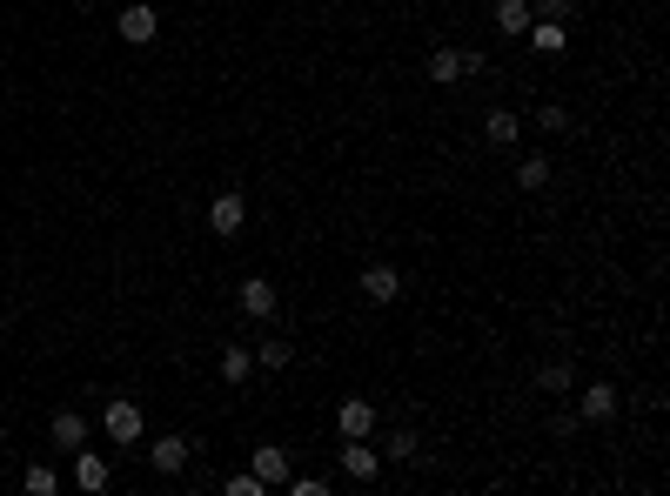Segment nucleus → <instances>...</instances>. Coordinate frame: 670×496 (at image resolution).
I'll return each mask as SVG.
<instances>
[{
	"instance_id": "10",
	"label": "nucleus",
	"mask_w": 670,
	"mask_h": 496,
	"mask_svg": "<svg viewBox=\"0 0 670 496\" xmlns=\"http://www.w3.org/2000/svg\"><path fill=\"white\" fill-rule=\"evenodd\" d=\"M47 436H54V450H81V443H88V423H81L74 409H61V416L47 423Z\"/></svg>"
},
{
	"instance_id": "8",
	"label": "nucleus",
	"mask_w": 670,
	"mask_h": 496,
	"mask_svg": "<svg viewBox=\"0 0 670 496\" xmlns=\"http://www.w3.org/2000/svg\"><path fill=\"white\" fill-rule=\"evenodd\" d=\"M148 463H155L161 476H175L181 463H188V436H155V443H148Z\"/></svg>"
},
{
	"instance_id": "25",
	"label": "nucleus",
	"mask_w": 670,
	"mask_h": 496,
	"mask_svg": "<svg viewBox=\"0 0 670 496\" xmlns=\"http://www.w3.org/2000/svg\"><path fill=\"white\" fill-rule=\"evenodd\" d=\"M570 7H577V0H536V14H543V21H570Z\"/></svg>"
},
{
	"instance_id": "5",
	"label": "nucleus",
	"mask_w": 670,
	"mask_h": 496,
	"mask_svg": "<svg viewBox=\"0 0 670 496\" xmlns=\"http://www.w3.org/2000/svg\"><path fill=\"white\" fill-rule=\"evenodd\" d=\"M362 295H369V302H396V295H402V275L389 269V262H369V269H362Z\"/></svg>"
},
{
	"instance_id": "22",
	"label": "nucleus",
	"mask_w": 670,
	"mask_h": 496,
	"mask_svg": "<svg viewBox=\"0 0 670 496\" xmlns=\"http://www.w3.org/2000/svg\"><path fill=\"white\" fill-rule=\"evenodd\" d=\"M536 383H543V389H570V383H577V376H570L563 362H550V369H536Z\"/></svg>"
},
{
	"instance_id": "17",
	"label": "nucleus",
	"mask_w": 670,
	"mask_h": 496,
	"mask_svg": "<svg viewBox=\"0 0 670 496\" xmlns=\"http://www.w3.org/2000/svg\"><path fill=\"white\" fill-rule=\"evenodd\" d=\"M248 369H255V356H248L242 342H235V349H222V376H228V383H248Z\"/></svg>"
},
{
	"instance_id": "3",
	"label": "nucleus",
	"mask_w": 670,
	"mask_h": 496,
	"mask_svg": "<svg viewBox=\"0 0 670 496\" xmlns=\"http://www.w3.org/2000/svg\"><path fill=\"white\" fill-rule=\"evenodd\" d=\"M121 41H134V47H148L161 34V21H155V7H148V0H134V7H121Z\"/></svg>"
},
{
	"instance_id": "20",
	"label": "nucleus",
	"mask_w": 670,
	"mask_h": 496,
	"mask_svg": "<svg viewBox=\"0 0 670 496\" xmlns=\"http://www.w3.org/2000/svg\"><path fill=\"white\" fill-rule=\"evenodd\" d=\"M530 41L543 47V54H557V47H563V27L557 21H530Z\"/></svg>"
},
{
	"instance_id": "2",
	"label": "nucleus",
	"mask_w": 670,
	"mask_h": 496,
	"mask_svg": "<svg viewBox=\"0 0 670 496\" xmlns=\"http://www.w3.org/2000/svg\"><path fill=\"white\" fill-rule=\"evenodd\" d=\"M376 470H382V450H369V436H342V476L369 483Z\"/></svg>"
},
{
	"instance_id": "9",
	"label": "nucleus",
	"mask_w": 670,
	"mask_h": 496,
	"mask_svg": "<svg viewBox=\"0 0 670 496\" xmlns=\"http://www.w3.org/2000/svg\"><path fill=\"white\" fill-rule=\"evenodd\" d=\"M255 476H262V490H282L289 483V450H275V443L255 450Z\"/></svg>"
},
{
	"instance_id": "18",
	"label": "nucleus",
	"mask_w": 670,
	"mask_h": 496,
	"mask_svg": "<svg viewBox=\"0 0 670 496\" xmlns=\"http://www.w3.org/2000/svg\"><path fill=\"white\" fill-rule=\"evenodd\" d=\"M21 483H27V496H54V490H61V476L47 470V463H34V470H27Z\"/></svg>"
},
{
	"instance_id": "13",
	"label": "nucleus",
	"mask_w": 670,
	"mask_h": 496,
	"mask_svg": "<svg viewBox=\"0 0 670 496\" xmlns=\"http://www.w3.org/2000/svg\"><path fill=\"white\" fill-rule=\"evenodd\" d=\"M242 195H215V208H208V228H215V235H235V228H242Z\"/></svg>"
},
{
	"instance_id": "19",
	"label": "nucleus",
	"mask_w": 670,
	"mask_h": 496,
	"mask_svg": "<svg viewBox=\"0 0 670 496\" xmlns=\"http://www.w3.org/2000/svg\"><path fill=\"white\" fill-rule=\"evenodd\" d=\"M516 181H523V188H543V181H550V161H543V155H523Z\"/></svg>"
},
{
	"instance_id": "11",
	"label": "nucleus",
	"mask_w": 670,
	"mask_h": 496,
	"mask_svg": "<svg viewBox=\"0 0 670 496\" xmlns=\"http://www.w3.org/2000/svg\"><path fill=\"white\" fill-rule=\"evenodd\" d=\"M242 309H248L255 322H262V316H275V282H262V275H248V282H242Z\"/></svg>"
},
{
	"instance_id": "23",
	"label": "nucleus",
	"mask_w": 670,
	"mask_h": 496,
	"mask_svg": "<svg viewBox=\"0 0 670 496\" xmlns=\"http://www.w3.org/2000/svg\"><path fill=\"white\" fill-rule=\"evenodd\" d=\"M228 496H262V476L242 470V476H228Z\"/></svg>"
},
{
	"instance_id": "4",
	"label": "nucleus",
	"mask_w": 670,
	"mask_h": 496,
	"mask_svg": "<svg viewBox=\"0 0 670 496\" xmlns=\"http://www.w3.org/2000/svg\"><path fill=\"white\" fill-rule=\"evenodd\" d=\"M101 423H108L114 443H141V409H134L128 396H121V403H108V416H101Z\"/></svg>"
},
{
	"instance_id": "12",
	"label": "nucleus",
	"mask_w": 670,
	"mask_h": 496,
	"mask_svg": "<svg viewBox=\"0 0 670 496\" xmlns=\"http://www.w3.org/2000/svg\"><path fill=\"white\" fill-rule=\"evenodd\" d=\"M583 416H590V423H610V416H617V389H610V383H590V389H583Z\"/></svg>"
},
{
	"instance_id": "15",
	"label": "nucleus",
	"mask_w": 670,
	"mask_h": 496,
	"mask_svg": "<svg viewBox=\"0 0 670 496\" xmlns=\"http://www.w3.org/2000/svg\"><path fill=\"white\" fill-rule=\"evenodd\" d=\"M74 483H81V490H108V463H101V456H88V450H81V456H74Z\"/></svg>"
},
{
	"instance_id": "21",
	"label": "nucleus",
	"mask_w": 670,
	"mask_h": 496,
	"mask_svg": "<svg viewBox=\"0 0 670 496\" xmlns=\"http://www.w3.org/2000/svg\"><path fill=\"white\" fill-rule=\"evenodd\" d=\"M536 128H550V135H570V108H557V101H550V108H536Z\"/></svg>"
},
{
	"instance_id": "1",
	"label": "nucleus",
	"mask_w": 670,
	"mask_h": 496,
	"mask_svg": "<svg viewBox=\"0 0 670 496\" xmlns=\"http://www.w3.org/2000/svg\"><path fill=\"white\" fill-rule=\"evenodd\" d=\"M423 74H429V81H436V88H456L463 74H483V54H463V47H436Z\"/></svg>"
},
{
	"instance_id": "14",
	"label": "nucleus",
	"mask_w": 670,
	"mask_h": 496,
	"mask_svg": "<svg viewBox=\"0 0 670 496\" xmlns=\"http://www.w3.org/2000/svg\"><path fill=\"white\" fill-rule=\"evenodd\" d=\"M483 135H490V141H496V148H510V141H516V135H523V121H516V114H510V108H490V114H483Z\"/></svg>"
},
{
	"instance_id": "24",
	"label": "nucleus",
	"mask_w": 670,
	"mask_h": 496,
	"mask_svg": "<svg viewBox=\"0 0 670 496\" xmlns=\"http://www.w3.org/2000/svg\"><path fill=\"white\" fill-rule=\"evenodd\" d=\"M289 356H295L289 342H262V362H268V369H289Z\"/></svg>"
},
{
	"instance_id": "7",
	"label": "nucleus",
	"mask_w": 670,
	"mask_h": 496,
	"mask_svg": "<svg viewBox=\"0 0 670 496\" xmlns=\"http://www.w3.org/2000/svg\"><path fill=\"white\" fill-rule=\"evenodd\" d=\"M335 429H342V436H376V409L362 403V396H349V403L335 409Z\"/></svg>"
},
{
	"instance_id": "6",
	"label": "nucleus",
	"mask_w": 670,
	"mask_h": 496,
	"mask_svg": "<svg viewBox=\"0 0 670 496\" xmlns=\"http://www.w3.org/2000/svg\"><path fill=\"white\" fill-rule=\"evenodd\" d=\"M536 21V7L530 0H496V34H510V41H523Z\"/></svg>"
},
{
	"instance_id": "16",
	"label": "nucleus",
	"mask_w": 670,
	"mask_h": 496,
	"mask_svg": "<svg viewBox=\"0 0 670 496\" xmlns=\"http://www.w3.org/2000/svg\"><path fill=\"white\" fill-rule=\"evenodd\" d=\"M382 456H396V463H416V456H423L416 429H389V436H382Z\"/></svg>"
}]
</instances>
